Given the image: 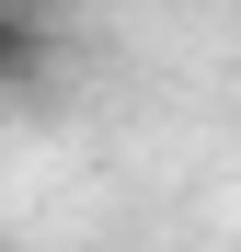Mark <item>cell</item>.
I'll use <instances>...</instances> for the list:
<instances>
[{"label":"cell","instance_id":"obj_1","mask_svg":"<svg viewBox=\"0 0 241 252\" xmlns=\"http://www.w3.org/2000/svg\"><path fill=\"white\" fill-rule=\"evenodd\" d=\"M46 58H58L46 12H23V0H0V92H23V80H46Z\"/></svg>","mask_w":241,"mask_h":252}]
</instances>
